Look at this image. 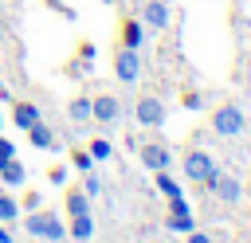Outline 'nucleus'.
Segmentation results:
<instances>
[{"instance_id":"6","label":"nucleus","mask_w":251,"mask_h":243,"mask_svg":"<svg viewBox=\"0 0 251 243\" xmlns=\"http://www.w3.org/2000/svg\"><path fill=\"white\" fill-rule=\"evenodd\" d=\"M204 188H212V192H216L224 204H239V196H243V184H239L235 176H224L220 169H216V172L204 180Z\"/></svg>"},{"instance_id":"30","label":"nucleus","mask_w":251,"mask_h":243,"mask_svg":"<svg viewBox=\"0 0 251 243\" xmlns=\"http://www.w3.org/2000/svg\"><path fill=\"white\" fill-rule=\"evenodd\" d=\"M0 129H4V114H0Z\"/></svg>"},{"instance_id":"26","label":"nucleus","mask_w":251,"mask_h":243,"mask_svg":"<svg viewBox=\"0 0 251 243\" xmlns=\"http://www.w3.org/2000/svg\"><path fill=\"white\" fill-rule=\"evenodd\" d=\"M51 180H55V184H63V180H67V169H63V165H59V169H51Z\"/></svg>"},{"instance_id":"10","label":"nucleus","mask_w":251,"mask_h":243,"mask_svg":"<svg viewBox=\"0 0 251 243\" xmlns=\"http://www.w3.org/2000/svg\"><path fill=\"white\" fill-rule=\"evenodd\" d=\"M169 161H173V157H169L165 145H141V165H145V169L157 172V169H169Z\"/></svg>"},{"instance_id":"28","label":"nucleus","mask_w":251,"mask_h":243,"mask_svg":"<svg viewBox=\"0 0 251 243\" xmlns=\"http://www.w3.org/2000/svg\"><path fill=\"white\" fill-rule=\"evenodd\" d=\"M247 86H251V67H247Z\"/></svg>"},{"instance_id":"9","label":"nucleus","mask_w":251,"mask_h":243,"mask_svg":"<svg viewBox=\"0 0 251 243\" xmlns=\"http://www.w3.org/2000/svg\"><path fill=\"white\" fill-rule=\"evenodd\" d=\"M141 24H145V27H169V8H165L161 0H145Z\"/></svg>"},{"instance_id":"11","label":"nucleus","mask_w":251,"mask_h":243,"mask_svg":"<svg viewBox=\"0 0 251 243\" xmlns=\"http://www.w3.org/2000/svg\"><path fill=\"white\" fill-rule=\"evenodd\" d=\"M75 243H86L90 235H94V216L90 212H78V216H71V231H67Z\"/></svg>"},{"instance_id":"5","label":"nucleus","mask_w":251,"mask_h":243,"mask_svg":"<svg viewBox=\"0 0 251 243\" xmlns=\"http://www.w3.org/2000/svg\"><path fill=\"white\" fill-rule=\"evenodd\" d=\"M212 172H216V161H212V153H204V149H192V153H184V176H188V180L204 184Z\"/></svg>"},{"instance_id":"16","label":"nucleus","mask_w":251,"mask_h":243,"mask_svg":"<svg viewBox=\"0 0 251 243\" xmlns=\"http://www.w3.org/2000/svg\"><path fill=\"white\" fill-rule=\"evenodd\" d=\"M67 118H71L75 125H86V122H90V98H71Z\"/></svg>"},{"instance_id":"21","label":"nucleus","mask_w":251,"mask_h":243,"mask_svg":"<svg viewBox=\"0 0 251 243\" xmlns=\"http://www.w3.org/2000/svg\"><path fill=\"white\" fill-rule=\"evenodd\" d=\"M71 161H75V169H78V172H90V169H94V157H90V153H75Z\"/></svg>"},{"instance_id":"17","label":"nucleus","mask_w":251,"mask_h":243,"mask_svg":"<svg viewBox=\"0 0 251 243\" xmlns=\"http://www.w3.org/2000/svg\"><path fill=\"white\" fill-rule=\"evenodd\" d=\"M157 192L165 196V200H173V196H184V188L169 176V169H157Z\"/></svg>"},{"instance_id":"22","label":"nucleus","mask_w":251,"mask_h":243,"mask_svg":"<svg viewBox=\"0 0 251 243\" xmlns=\"http://www.w3.org/2000/svg\"><path fill=\"white\" fill-rule=\"evenodd\" d=\"M12 157H16V145H12L8 137H0V169H4V165H8Z\"/></svg>"},{"instance_id":"27","label":"nucleus","mask_w":251,"mask_h":243,"mask_svg":"<svg viewBox=\"0 0 251 243\" xmlns=\"http://www.w3.org/2000/svg\"><path fill=\"white\" fill-rule=\"evenodd\" d=\"M0 243H12V235H8V231H4V227H0Z\"/></svg>"},{"instance_id":"18","label":"nucleus","mask_w":251,"mask_h":243,"mask_svg":"<svg viewBox=\"0 0 251 243\" xmlns=\"http://www.w3.org/2000/svg\"><path fill=\"white\" fill-rule=\"evenodd\" d=\"M67 212H71V216L90 212V196H86V192H78V188H71V192H67Z\"/></svg>"},{"instance_id":"3","label":"nucleus","mask_w":251,"mask_h":243,"mask_svg":"<svg viewBox=\"0 0 251 243\" xmlns=\"http://www.w3.org/2000/svg\"><path fill=\"white\" fill-rule=\"evenodd\" d=\"M133 118H137V125L157 129V125H165V102H161V98H153V94H145V98H137Z\"/></svg>"},{"instance_id":"29","label":"nucleus","mask_w":251,"mask_h":243,"mask_svg":"<svg viewBox=\"0 0 251 243\" xmlns=\"http://www.w3.org/2000/svg\"><path fill=\"white\" fill-rule=\"evenodd\" d=\"M4 94H8V90H4V82H0V98H4Z\"/></svg>"},{"instance_id":"24","label":"nucleus","mask_w":251,"mask_h":243,"mask_svg":"<svg viewBox=\"0 0 251 243\" xmlns=\"http://www.w3.org/2000/svg\"><path fill=\"white\" fill-rule=\"evenodd\" d=\"M82 192H86V196H98V192H102V180H98V176L90 172V176L82 180Z\"/></svg>"},{"instance_id":"15","label":"nucleus","mask_w":251,"mask_h":243,"mask_svg":"<svg viewBox=\"0 0 251 243\" xmlns=\"http://www.w3.org/2000/svg\"><path fill=\"white\" fill-rule=\"evenodd\" d=\"M0 180H4V184H8V188H20V184H24V180H27V172H24V165H20V161H16V157H12V161H8V165H4V169H0Z\"/></svg>"},{"instance_id":"23","label":"nucleus","mask_w":251,"mask_h":243,"mask_svg":"<svg viewBox=\"0 0 251 243\" xmlns=\"http://www.w3.org/2000/svg\"><path fill=\"white\" fill-rule=\"evenodd\" d=\"M180 102H184V110H200V106H204V94H196V90H188V94H184Z\"/></svg>"},{"instance_id":"13","label":"nucleus","mask_w":251,"mask_h":243,"mask_svg":"<svg viewBox=\"0 0 251 243\" xmlns=\"http://www.w3.org/2000/svg\"><path fill=\"white\" fill-rule=\"evenodd\" d=\"M141 39H145V24H137V20H126V24H122V47H133V51H141Z\"/></svg>"},{"instance_id":"2","label":"nucleus","mask_w":251,"mask_h":243,"mask_svg":"<svg viewBox=\"0 0 251 243\" xmlns=\"http://www.w3.org/2000/svg\"><path fill=\"white\" fill-rule=\"evenodd\" d=\"M243 125H247V114L235 102H227L212 114V133H220V137H235V133H243Z\"/></svg>"},{"instance_id":"1","label":"nucleus","mask_w":251,"mask_h":243,"mask_svg":"<svg viewBox=\"0 0 251 243\" xmlns=\"http://www.w3.org/2000/svg\"><path fill=\"white\" fill-rule=\"evenodd\" d=\"M24 227H27V235L47 239V243H63L67 239V227H63V219L55 212H31V216H24Z\"/></svg>"},{"instance_id":"4","label":"nucleus","mask_w":251,"mask_h":243,"mask_svg":"<svg viewBox=\"0 0 251 243\" xmlns=\"http://www.w3.org/2000/svg\"><path fill=\"white\" fill-rule=\"evenodd\" d=\"M165 227H169V231H180V235H188V231L196 227V216H192V208H188L184 196H173V200H169V219H165Z\"/></svg>"},{"instance_id":"8","label":"nucleus","mask_w":251,"mask_h":243,"mask_svg":"<svg viewBox=\"0 0 251 243\" xmlns=\"http://www.w3.org/2000/svg\"><path fill=\"white\" fill-rule=\"evenodd\" d=\"M118 114H122V106H118L114 94H98V98H90V122L110 125V122H118Z\"/></svg>"},{"instance_id":"19","label":"nucleus","mask_w":251,"mask_h":243,"mask_svg":"<svg viewBox=\"0 0 251 243\" xmlns=\"http://www.w3.org/2000/svg\"><path fill=\"white\" fill-rule=\"evenodd\" d=\"M16 216H20V200L8 196V192H0V223H12Z\"/></svg>"},{"instance_id":"25","label":"nucleus","mask_w":251,"mask_h":243,"mask_svg":"<svg viewBox=\"0 0 251 243\" xmlns=\"http://www.w3.org/2000/svg\"><path fill=\"white\" fill-rule=\"evenodd\" d=\"M188 243H212V239H208L204 231H196V227H192V231H188Z\"/></svg>"},{"instance_id":"7","label":"nucleus","mask_w":251,"mask_h":243,"mask_svg":"<svg viewBox=\"0 0 251 243\" xmlns=\"http://www.w3.org/2000/svg\"><path fill=\"white\" fill-rule=\"evenodd\" d=\"M114 74H118L122 82H137V74H141V55H137L133 47H122V51L114 55Z\"/></svg>"},{"instance_id":"20","label":"nucleus","mask_w":251,"mask_h":243,"mask_svg":"<svg viewBox=\"0 0 251 243\" xmlns=\"http://www.w3.org/2000/svg\"><path fill=\"white\" fill-rule=\"evenodd\" d=\"M86 153H90V157H94V161H110V153H114V149H110V141H106V137H94V141H90V149H86Z\"/></svg>"},{"instance_id":"12","label":"nucleus","mask_w":251,"mask_h":243,"mask_svg":"<svg viewBox=\"0 0 251 243\" xmlns=\"http://www.w3.org/2000/svg\"><path fill=\"white\" fill-rule=\"evenodd\" d=\"M12 122H16V129H31V125L39 122V110H35L31 102H16V106H12Z\"/></svg>"},{"instance_id":"14","label":"nucleus","mask_w":251,"mask_h":243,"mask_svg":"<svg viewBox=\"0 0 251 243\" xmlns=\"http://www.w3.org/2000/svg\"><path fill=\"white\" fill-rule=\"evenodd\" d=\"M27 137H31V145H35V149H55V133H51V125H47V122H35V125L27 129Z\"/></svg>"}]
</instances>
